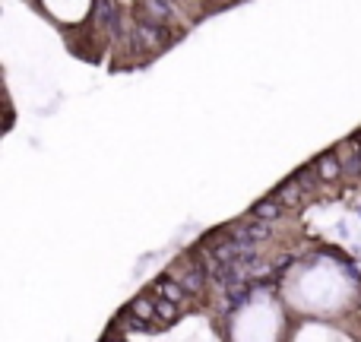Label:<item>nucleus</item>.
I'll use <instances>...</instances> for the list:
<instances>
[{
    "label": "nucleus",
    "mask_w": 361,
    "mask_h": 342,
    "mask_svg": "<svg viewBox=\"0 0 361 342\" xmlns=\"http://www.w3.org/2000/svg\"><path fill=\"white\" fill-rule=\"evenodd\" d=\"M282 209H286V206L279 203V200H260V203H254V219H263V222H273V219H279L282 216Z\"/></svg>",
    "instance_id": "5"
},
{
    "label": "nucleus",
    "mask_w": 361,
    "mask_h": 342,
    "mask_svg": "<svg viewBox=\"0 0 361 342\" xmlns=\"http://www.w3.org/2000/svg\"><path fill=\"white\" fill-rule=\"evenodd\" d=\"M140 13L152 23H175V0H140Z\"/></svg>",
    "instance_id": "2"
},
{
    "label": "nucleus",
    "mask_w": 361,
    "mask_h": 342,
    "mask_svg": "<svg viewBox=\"0 0 361 342\" xmlns=\"http://www.w3.org/2000/svg\"><path fill=\"white\" fill-rule=\"evenodd\" d=\"M295 181H298L301 187H305L307 193L314 190V187H317V181H320V174H317V169H314V165H305V169H298L295 171Z\"/></svg>",
    "instance_id": "9"
},
{
    "label": "nucleus",
    "mask_w": 361,
    "mask_h": 342,
    "mask_svg": "<svg viewBox=\"0 0 361 342\" xmlns=\"http://www.w3.org/2000/svg\"><path fill=\"white\" fill-rule=\"evenodd\" d=\"M156 288H159V295L169 298V301H178V305H184L187 301V288L180 286V282H175V279H162Z\"/></svg>",
    "instance_id": "6"
},
{
    "label": "nucleus",
    "mask_w": 361,
    "mask_h": 342,
    "mask_svg": "<svg viewBox=\"0 0 361 342\" xmlns=\"http://www.w3.org/2000/svg\"><path fill=\"white\" fill-rule=\"evenodd\" d=\"M314 169H317L320 181H339L343 178V162H339L336 152H324V156H317Z\"/></svg>",
    "instance_id": "4"
},
{
    "label": "nucleus",
    "mask_w": 361,
    "mask_h": 342,
    "mask_svg": "<svg viewBox=\"0 0 361 342\" xmlns=\"http://www.w3.org/2000/svg\"><path fill=\"white\" fill-rule=\"evenodd\" d=\"M305 187L298 184L295 178H288L286 184H279V190H276V200H279L286 209H295V206H301V200H305Z\"/></svg>",
    "instance_id": "3"
},
{
    "label": "nucleus",
    "mask_w": 361,
    "mask_h": 342,
    "mask_svg": "<svg viewBox=\"0 0 361 342\" xmlns=\"http://www.w3.org/2000/svg\"><path fill=\"white\" fill-rule=\"evenodd\" d=\"M178 301H169V298H156V317L165 320V324H171V320L178 317Z\"/></svg>",
    "instance_id": "8"
},
{
    "label": "nucleus",
    "mask_w": 361,
    "mask_h": 342,
    "mask_svg": "<svg viewBox=\"0 0 361 342\" xmlns=\"http://www.w3.org/2000/svg\"><path fill=\"white\" fill-rule=\"evenodd\" d=\"M171 42V32H165V25L152 23V19H146L143 13H140L137 19H133V44H140V48H165V44Z\"/></svg>",
    "instance_id": "1"
},
{
    "label": "nucleus",
    "mask_w": 361,
    "mask_h": 342,
    "mask_svg": "<svg viewBox=\"0 0 361 342\" xmlns=\"http://www.w3.org/2000/svg\"><path fill=\"white\" fill-rule=\"evenodd\" d=\"M130 317L152 324V317H156V301H149V298H133V305H130Z\"/></svg>",
    "instance_id": "7"
}]
</instances>
